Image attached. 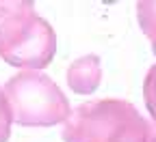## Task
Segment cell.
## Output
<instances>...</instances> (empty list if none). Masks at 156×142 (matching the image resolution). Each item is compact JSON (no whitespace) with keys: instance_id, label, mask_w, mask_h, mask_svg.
Here are the masks:
<instances>
[{"instance_id":"52a82bcc","label":"cell","mask_w":156,"mask_h":142,"mask_svg":"<svg viewBox=\"0 0 156 142\" xmlns=\"http://www.w3.org/2000/svg\"><path fill=\"white\" fill-rule=\"evenodd\" d=\"M11 123H13V116H11V108H9V101L0 88V142H9L11 136Z\"/></svg>"},{"instance_id":"8992f818","label":"cell","mask_w":156,"mask_h":142,"mask_svg":"<svg viewBox=\"0 0 156 142\" xmlns=\"http://www.w3.org/2000/svg\"><path fill=\"white\" fill-rule=\"evenodd\" d=\"M143 99L152 121L156 123V63L147 69V75L143 80Z\"/></svg>"},{"instance_id":"6da1fadb","label":"cell","mask_w":156,"mask_h":142,"mask_svg":"<svg viewBox=\"0 0 156 142\" xmlns=\"http://www.w3.org/2000/svg\"><path fill=\"white\" fill-rule=\"evenodd\" d=\"M63 142H156V127L126 99H98L69 114Z\"/></svg>"},{"instance_id":"277c9868","label":"cell","mask_w":156,"mask_h":142,"mask_svg":"<svg viewBox=\"0 0 156 142\" xmlns=\"http://www.w3.org/2000/svg\"><path fill=\"white\" fill-rule=\"evenodd\" d=\"M100 80H102V67H100V58L95 54L76 58L67 69V84L78 95L95 93V88L100 86Z\"/></svg>"},{"instance_id":"7a4b0ae2","label":"cell","mask_w":156,"mask_h":142,"mask_svg":"<svg viewBox=\"0 0 156 142\" xmlns=\"http://www.w3.org/2000/svg\"><path fill=\"white\" fill-rule=\"evenodd\" d=\"M56 52L54 28L35 13L30 0L0 2V58L24 71L52 63Z\"/></svg>"},{"instance_id":"5b68a950","label":"cell","mask_w":156,"mask_h":142,"mask_svg":"<svg viewBox=\"0 0 156 142\" xmlns=\"http://www.w3.org/2000/svg\"><path fill=\"white\" fill-rule=\"evenodd\" d=\"M136 17H139V26L147 41L152 43V50L156 54V0H141L136 2Z\"/></svg>"},{"instance_id":"3957f363","label":"cell","mask_w":156,"mask_h":142,"mask_svg":"<svg viewBox=\"0 0 156 142\" xmlns=\"http://www.w3.org/2000/svg\"><path fill=\"white\" fill-rule=\"evenodd\" d=\"M11 116L24 127H52L72 114L69 101L52 78L39 71H20L2 88Z\"/></svg>"}]
</instances>
